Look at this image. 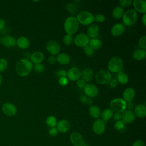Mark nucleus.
Here are the masks:
<instances>
[{
	"instance_id": "f257e3e1",
	"label": "nucleus",
	"mask_w": 146,
	"mask_h": 146,
	"mask_svg": "<svg viewBox=\"0 0 146 146\" xmlns=\"http://www.w3.org/2000/svg\"><path fill=\"white\" fill-rule=\"evenodd\" d=\"M33 68V65L31 62L26 58L19 60L15 64V71L17 74L22 77L27 76Z\"/></svg>"
},
{
	"instance_id": "f03ea898",
	"label": "nucleus",
	"mask_w": 146,
	"mask_h": 146,
	"mask_svg": "<svg viewBox=\"0 0 146 146\" xmlns=\"http://www.w3.org/2000/svg\"><path fill=\"white\" fill-rule=\"evenodd\" d=\"M79 23L74 17H68L64 21V29L67 34L73 35L77 32L79 29Z\"/></svg>"
},
{
	"instance_id": "7ed1b4c3",
	"label": "nucleus",
	"mask_w": 146,
	"mask_h": 146,
	"mask_svg": "<svg viewBox=\"0 0 146 146\" xmlns=\"http://www.w3.org/2000/svg\"><path fill=\"white\" fill-rule=\"evenodd\" d=\"M107 67L110 72L117 73L123 70V62L120 57L114 56L108 61Z\"/></svg>"
},
{
	"instance_id": "20e7f679",
	"label": "nucleus",
	"mask_w": 146,
	"mask_h": 146,
	"mask_svg": "<svg viewBox=\"0 0 146 146\" xmlns=\"http://www.w3.org/2000/svg\"><path fill=\"white\" fill-rule=\"evenodd\" d=\"M137 20V14L134 10L126 11L122 17L123 24L124 26H131L133 25Z\"/></svg>"
},
{
	"instance_id": "39448f33",
	"label": "nucleus",
	"mask_w": 146,
	"mask_h": 146,
	"mask_svg": "<svg viewBox=\"0 0 146 146\" xmlns=\"http://www.w3.org/2000/svg\"><path fill=\"white\" fill-rule=\"evenodd\" d=\"M96 82L100 84H105L110 82L112 79L111 72L106 69H102L97 72L95 76Z\"/></svg>"
},
{
	"instance_id": "423d86ee",
	"label": "nucleus",
	"mask_w": 146,
	"mask_h": 146,
	"mask_svg": "<svg viewBox=\"0 0 146 146\" xmlns=\"http://www.w3.org/2000/svg\"><path fill=\"white\" fill-rule=\"evenodd\" d=\"M76 18L79 23L83 25H90L94 21V15L91 12L87 11L79 13Z\"/></svg>"
},
{
	"instance_id": "0eeeda50",
	"label": "nucleus",
	"mask_w": 146,
	"mask_h": 146,
	"mask_svg": "<svg viewBox=\"0 0 146 146\" xmlns=\"http://www.w3.org/2000/svg\"><path fill=\"white\" fill-rule=\"evenodd\" d=\"M110 106L113 111L121 113L126 110V102L121 98H115L110 102Z\"/></svg>"
},
{
	"instance_id": "6e6552de",
	"label": "nucleus",
	"mask_w": 146,
	"mask_h": 146,
	"mask_svg": "<svg viewBox=\"0 0 146 146\" xmlns=\"http://www.w3.org/2000/svg\"><path fill=\"white\" fill-rule=\"evenodd\" d=\"M90 38L85 33H79L77 34L74 38L73 41L76 46L79 47L83 48L88 45Z\"/></svg>"
},
{
	"instance_id": "1a4fd4ad",
	"label": "nucleus",
	"mask_w": 146,
	"mask_h": 146,
	"mask_svg": "<svg viewBox=\"0 0 146 146\" xmlns=\"http://www.w3.org/2000/svg\"><path fill=\"white\" fill-rule=\"evenodd\" d=\"M2 111L7 116H14L17 113V108L11 103L5 102L2 105Z\"/></svg>"
},
{
	"instance_id": "9d476101",
	"label": "nucleus",
	"mask_w": 146,
	"mask_h": 146,
	"mask_svg": "<svg viewBox=\"0 0 146 146\" xmlns=\"http://www.w3.org/2000/svg\"><path fill=\"white\" fill-rule=\"evenodd\" d=\"M46 48L48 53L52 56H55L59 53L60 51V46L58 42L51 40L47 42L46 45Z\"/></svg>"
},
{
	"instance_id": "9b49d317",
	"label": "nucleus",
	"mask_w": 146,
	"mask_h": 146,
	"mask_svg": "<svg viewBox=\"0 0 146 146\" xmlns=\"http://www.w3.org/2000/svg\"><path fill=\"white\" fill-rule=\"evenodd\" d=\"M83 91L86 96L89 98H94L98 94V88L92 83H87L83 87Z\"/></svg>"
},
{
	"instance_id": "f8f14e48",
	"label": "nucleus",
	"mask_w": 146,
	"mask_h": 146,
	"mask_svg": "<svg viewBox=\"0 0 146 146\" xmlns=\"http://www.w3.org/2000/svg\"><path fill=\"white\" fill-rule=\"evenodd\" d=\"M70 140L74 146H83L84 141L82 135L78 132H73L70 136Z\"/></svg>"
},
{
	"instance_id": "ddd939ff",
	"label": "nucleus",
	"mask_w": 146,
	"mask_h": 146,
	"mask_svg": "<svg viewBox=\"0 0 146 146\" xmlns=\"http://www.w3.org/2000/svg\"><path fill=\"white\" fill-rule=\"evenodd\" d=\"M106 129L105 122L102 119H96L92 124L93 132L98 135H102L104 133Z\"/></svg>"
},
{
	"instance_id": "4468645a",
	"label": "nucleus",
	"mask_w": 146,
	"mask_h": 146,
	"mask_svg": "<svg viewBox=\"0 0 146 146\" xmlns=\"http://www.w3.org/2000/svg\"><path fill=\"white\" fill-rule=\"evenodd\" d=\"M100 34V29L99 26L94 23H92L88 26L87 29V35L91 39L97 38Z\"/></svg>"
},
{
	"instance_id": "2eb2a0df",
	"label": "nucleus",
	"mask_w": 146,
	"mask_h": 146,
	"mask_svg": "<svg viewBox=\"0 0 146 146\" xmlns=\"http://www.w3.org/2000/svg\"><path fill=\"white\" fill-rule=\"evenodd\" d=\"M66 76L71 81H77L81 77V71L77 67H72L67 72Z\"/></svg>"
},
{
	"instance_id": "dca6fc26",
	"label": "nucleus",
	"mask_w": 146,
	"mask_h": 146,
	"mask_svg": "<svg viewBox=\"0 0 146 146\" xmlns=\"http://www.w3.org/2000/svg\"><path fill=\"white\" fill-rule=\"evenodd\" d=\"M16 39L12 36L5 35L1 38V44L6 47H14L16 46Z\"/></svg>"
},
{
	"instance_id": "f3484780",
	"label": "nucleus",
	"mask_w": 146,
	"mask_h": 146,
	"mask_svg": "<svg viewBox=\"0 0 146 146\" xmlns=\"http://www.w3.org/2000/svg\"><path fill=\"white\" fill-rule=\"evenodd\" d=\"M121 120L125 124H129L132 123L135 119V115L132 111L125 110L121 113Z\"/></svg>"
},
{
	"instance_id": "a211bd4d",
	"label": "nucleus",
	"mask_w": 146,
	"mask_h": 146,
	"mask_svg": "<svg viewBox=\"0 0 146 146\" xmlns=\"http://www.w3.org/2000/svg\"><path fill=\"white\" fill-rule=\"evenodd\" d=\"M125 26L121 23H117L113 25L111 28V32L113 36L118 37L121 36L124 32Z\"/></svg>"
},
{
	"instance_id": "6ab92c4d",
	"label": "nucleus",
	"mask_w": 146,
	"mask_h": 146,
	"mask_svg": "<svg viewBox=\"0 0 146 146\" xmlns=\"http://www.w3.org/2000/svg\"><path fill=\"white\" fill-rule=\"evenodd\" d=\"M133 6L135 11L142 14L146 13V1L143 0H134L133 1Z\"/></svg>"
},
{
	"instance_id": "aec40b11",
	"label": "nucleus",
	"mask_w": 146,
	"mask_h": 146,
	"mask_svg": "<svg viewBox=\"0 0 146 146\" xmlns=\"http://www.w3.org/2000/svg\"><path fill=\"white\" fill-rule=\"evenodd\" d=\"M135 96V91L133 88L131 87L127 88L123 93V100L125 102H132Z\"/></svg>"
},
{
	"instance_id": "412c9836",
	"label": "nucleus",
	"mask_w": 146,
	"mask_h": 146,
	"mask_svg": "<svg viewBox=\"0 0 146 146\" xmlns=\"http://www.w3.org/2000/svg\"><path fill=\"white\" fill-rule=\"evenodd\" d=\"M70 123L64 119L59 120L56 124V128L58 131L61 133H66L70 129Z\"/></svg>"
},
{
	"instance_id": "4be33fe9",
	"label": "nucleus",
	"mask_w": 146,
	"mask_h": 146,
	"mask_svg": "<svg viewBox=\"0 0 146 146\" xmlns=\"http://www.w3.org/2000/svg\"><path fill=\"white\" fill-rule=\"evenodd\" d=\"M134 113L135 116L139 118H144L146 116V107L144 104H138L134 109Z\"/></svg>"
},
{
	"instance_id": "5701e85b",
	"label": "nucleus",
	"mask_w": 146,
	"mask_h": 146,
	"mask_svg": "<svg viewBox=\"0 0 146 146\" xmlns=\"http://www.w3.org/2000/svg\"><path fill=\"white\" fill-rule=\"evenodd\" d=\"M30 44V40L25 36H20L16 40V45L21 49H27L29 47Z\"/></svg>"
},
{
	"instance_id": "b1692460",
	"label": "nucleus",
	"mask_w": 146,
	"mask_h": 146,
	"mask_svg": "<svg viewBox=\"0 0 146 146\" xmlns=\"http://www.w3.org/2000/svg\"><path fill=\"white\" fill-rule=\"evenodd\" d=\"M31 63L35 64L41 63L44 59V55L40 51H35L30 55V58Z\"/></svg>"
},
{
	"instance_id": "393cba45",
	"label": "nucleus",
	"mask_w": 146,
	"mask_h": 146,
	"mask_svg": "<svg viewBox=\"0 0 146 146\" xmlns=\"http://www.w3.org/2000/svg\"><path fill=\"white\" fill-rule=\"evenodd\" d=\"M81 77L86 82H90L94 78V72L90 68H84L81 72Z\"/></svg>"
},
{
	"instance_id": "a878e982",
	"label": "nucleus",
	"mask_w": 146,
	"mask_h": 146,
	"mask_svg": "<svg viewBox=\"0 0 146 146\" xmlns=\"http://www.w3.org/2000/svg\"><path fill=\"white\" fill-rule=\"evenodd\" d=\"M56 60L60 64L66 65L70 62L71 59L70 56L67 54L62 52V53H59L57 55V56L56 58Z\"/></svg>"
},
{
	"instance_id": "bb28decb",
	"label": "nucleus",
	"mask_w": 146,
	"mask_h": 146,
	"mask_svg": "<svg viewBox=\"0 0 146 146\" xmlns=\"http://www.w3.org/2000/svg\"><path fill=\"white\" fill-rule=\"evenodd\" d=\"M132 56L136 60H144L146 57V51L141 48L136 49L132 54Z\"/></svg>"
},
{
	"instance_id": "cd10ccee",
	"label": "nucleus",
	"mask_w": 146,
	"mask_h": 146,
	"mask_svg": "<svg viewBox=\"0 0 146 146\" xmlns=\"http://www.w3.org/2000/svg\"><path fill=\"white\" fill-rule=\"evenodd\" d=\"M88 112L90 116L95 119H98L101 115V111L100 108L95 105H92L90 107Z\"/></svg>"
},
{
	"instance_id": "c85d7f7f",
	"label": "nucleus",
	"mask_w": 146,
	"mask_h": 146,
	"mask_svg": "<svg viewBox=\"0 0 146 146\" xmlns=\"http://www.w3.org/2000/svg\"><path fill=\"white\" fill-rule=\"evenodd\" d=\"M116 80L117 82L122 84H125L128 82L129 78L128 75L123 70L117 73Z\"/></svg>"
},
{
	"instance_id": "c756f323",
	"label": "nucleus",
	"mask_w": 146,
	"mask_h": 146,
	"mask_svg": "<svg viewBox=\"0 0 146 146\" xmlns=\"http://www.w3.org/2000/svg\"><path fill=\"white\" fill-rule=\"evenodd\" d=\"M88 45L94 51L100 49L102 46V41L98 38H93L89 40Z\"/></svg>"
},
{
	"instance_id": "7c9ffc66",
	"label": "nucleus",
	"mask_w": 146,
	"mask_h": 146,
	"mask_svg": "<svg viewBox=\"0 0 146 146\" xmlns=\"http://www.w3.org/2000/svg\"><path fill=\"white\" fill-rule=\"evenodd\" d=\"M124 13L123 8L121 6H117L115 7L112 12V16L115 19H119L123 17Z\"/></svg>"
},
{
	"instance_id": "2f4dec72",
	"label": "nucleus",
	"mask_w": 146,
	"mask_h": 146,
	"mask_svg": "<svg viewBox=\"0 0 146 146\" xmlns=\"http://www.w3.org/2000/svg\"><path fill=\"white\" fill-rule=\"evenodd\" d=\"M113 111L111 108H107V109H105L101 113L100 116L102 117V120L105 122L109 120L113 116Z\"/></svg>"
},
{
	"instance_id": "473e14b6",
	"label": "nucleus",
	"mask_w": 146,
	"mask_h": 146,
	"mask_svg": "<svg viewBox=\"0 0 146 146\" xmlns=\"http://www.w3.org/2000/svg\"><path fill=\"white\" fill-rule=\"evenodd\" d=\"M67 10L72 14H75L79 10L78 4L74 2H69L66 5Z\"/></svg>"
},
{
	"instance_id": "72a5a7b5",
	"label": "nucleus",
	"mask_w": 146,
	"mask_h": 146,
	"mask_svg": "<svg viewBox=\"0 0 146 146\" xmlns=\"http://www.w3.org/2000/svg\"><path fill=\"white\" fill-rule=\"evenodd\" d=\"M57 120L56 118L52 115L48 116L46 119V123L47 126H48L50 128L52 127H55V126L57 124Z\"/></svg>"
},
{
	"instance_id": "f704fd0d",
	"label": "nucleus",
	"mask_w": 146,
	"mask_h": 146,
	"mask_svg": "<svg viewBox=\"0 0 146 146\" xmlns=\"http://www.w3.org/2000/svg\"><path fill=\"white\" fill-rule=\"evenodd\" d=\"M8 66V62L6 59L4 58H0V72L5 71Z\"/></svg>"
},
{
	"instance_id": "c9c22d12",
	"label": "nucleus",
	"mask_w": 146,
	"mask_h": 146,
	"mask_svg": "<svg viewBox=\"0 0 146 146\" xmlns=\"http://www.w3.org/2000/svg\"><path fill=\"white\" fill-rule=\"evenodd\" d=\"M73 42V38L72 35L66 34L63 38V42L66 46H70Z\"/></svg>"
},
{
	"instance_id": "e433bc0d",
	"label": "nucleus",
	"mask_w": 146,
	"mask_h": 146,
	"mask_svg": "<svg viewBox=\"0 0 146 146\" xmlns=\"http://www.w3.org/2000/svg\"><path fill=\"white\" fill-rule=\"evenodd\" d=\"M114 128L117 131H122L125 128V123L121 120L116 121L114 124Z\"/></svg>"
},
{
	"instance_id": "4c0bfd02",
	"label": "nucleus",
	"mask_w": 146,
	"mask_h": 146,
	"mask_svg": "<svg viewBox=\"0 0 146 146\" xmlns=\"http://www.w3.org/2000/svg\"><path fill=\"white\" fill-rule=\"evenodd\" d=\"M139 46L140 48L145 50L146 49V36L143 35L141 36L139 40Z\"/></svg>"
},
{
	"instance_id": "58836bf2",
	"label": "nucleus",
	"mask_w": 146,
	"mask_h": 146,
	"mask_svg": "<svg viewBox=\"0 0 146 146\" xmlns=\"http://www.w3.org/2000/svg\"><path fill=\"white\" fill-rule=\"evenodd\" d=\"M33 68H34L35 72L38 73H41L44 71L45 68H44V66L43 64L39 63V64H35Z\"/></svg>"
},
{
	"instance_id": "ea45409f",
	"label": "nucleus",
	"mask_w": 146,
	"mask_h": 146,
	"mask_svg": "<svg viewBox=\"0 0 146 146\" xmlns=\"http://www.w3.org/2000/svg\"><path fill=\"white\" fill-rule=\"evenodd\" d=\"M105 16L101 13H98L94 16V21L98 23H102L105 21Z\"/></svg>"
},
{
	"instance_id": "a19ab883",
	"label": "nucleus",
	"mask_w": 146,
	"mask_h": 146,
	"mask_svg": "<svg viewBox=\"0 0 146 146\" xmlns=\"http://www.w3.org/2000/svg\"><path fill=\"white\" fill-rule=\"evenodd\" d=\"M83 50L84 54L87 56H92L94 55V51L88 45H87L86 46L83 47Z\"/></svg>"
},
{
	"instance_id": "79ce46f5",
	"label": "nucleus",
	"mask_w": 146,
	"mask_h": 146,
	"mask_svg": "<svg viewBox=\"0 0 146 146\" xmlns=\"http://www.w3.org/2000/svg\"><path fill=\"white\" fill-rule=\"evenodd\" d=\"M119 3L120 4L121 7H127L130 6L132 3L133 1L132 0H120L119 1Z\"/></svg>"
},
{
	"instance_id": "37998d69",
	"label": "nucleus",
	"mask_w": 146,
	"mask_h": 146,
	"mask_svg": "<svg viewBox=\"0 0 146 146\" xmlns=\"http://www.w3.org/2000/svg\"><path fill=\"white\" fill-rule=\"evenodd\" d=\"M55 75L59 78H61V77H66V76H67V71L66 70H64L60 69V70H58L56 72Z\"/></svg>"
},
{
	"instance_id": "c03bdc74",
	"label": "nucleus",
	"mask_w": 146,
	"mask_h": 146,
	"mask_svg": "<svg viewBox=\"0 0 146 146\" xmlns=\"http://www.w3.org/2000/svg\"><path fill=\"white\" fill-rule=\"evenodd\" d=\"M59 84L62 86H66L68 83V80L66 77H61L58 79Z\"/></svg>"
},
{
	"instance_id": "a18cd8bd",
	"label": "nucleus",
	"mask_w": 146,
	"mask_h": 146,
	"mask_svg": "<svg viewBox=\"0 0 146 146\" xmlns=\"http://www.w3.org/2000/svg\"><path fill=\"white\" fill-rule=\"evenodd\" d=\"M59 131L56 127H52L48 131V133L51 136H56L58 134Z\"/></svg>"
},
{
	"instance_id": "49530a36",
	"label": "nucleus",
	"mask_w": 146,
	"mask_h": 146,
	"mask_svg": "<svg viewBox=\"0 0 146 146\" xmlns=\"http://www.w3.org/2000/svg\"><path fill=\"white\" fill-rule=\"evenodd\" d=\"M76 85L78 86V87L79 88H83V87L86 85V82L83 79H82V78L79 79L76 81Z\"/></svg>"
},
{
	"instance_id": "de8ad7c7",
	"label": "nucleus",
	"mask_w": 146,
	"mask_h": 146,
	"mask_svg": "<svg viewBox=\"0 0 146 146\" xmlns=\"http://www.w3.org/2000/svg\"><path fill=\"white\" fill-rule=\"evenodd\" d=\"M109 83H110V87L112 88H115L118 84V82H117L116 79H115V78L114 79L112 78L111 79V80L110 81Z\"/></svg>"
},
{
	"instance_id": "09e8293b",
	"label": "nucleus",
	"mask_w": 146,
	"mask_h": 146,
	"mask_svg": "<svg viewBox=\"0 0 146 146\" xmlns=\"http://www.w3.org/2000/svg\"><path fill=\"white\" fill-rule=\"evenodd\" d=\"M132 146H145V144L143 140H137L133 143Z\"/></svg>"
},
{
	"instance_id": "8fccbe9b",
	"label": "nucleus",
	"mask_w": 146,
	"mask_h": 146,
	"mask_svg": "<svg viewBox=\"0 0 146 146\" xmlns=\"http://www.w3.org/2000/svg\"><path fill=\"white\" fill-rule=\"evenodd\" d=\"M134 108V104L132 103V102H126V109L127 108L128 110L132 111Z\"/></svg>"
},
{
	"instance_id": "3c124183",
	"label": "nucleus",
	"mask_w": 146,
	"mask_h": 146,
	"mask_svg": "<svg viewBox=\"0 0 146 146\" xmlns=\"http://www.w3.org/2000/svg\"><path fill=\"white\" fill-rule=\"evenodd\" d=\"M113 118L116 121H118V120H121V113H117V112H115L113 115Z\"/></svg>"
},
{
	"instance_id": "603ef678",
	"label": "nucleus",
	"mask_w": 146,
	"mask_h": 146,
	"mask_svg": "<svg viewBox=\"0 0 146 146\" xmlns=\"http://www.w3.org/2000/svg\"><path fill=\"white\" fill-rule=\"evenodd\" d=\"M6 26V21L3 18H0V31L2 30Z\"/></svg>"
},
{
	"instance_id": "864d4df0",
	"label": "nucleus",
	"mask_w": 146,
	"mask_h": 146,
	"mask_svg": "<svg viewBox=\"0 0 146 146\" xmlns=\"http://www.w3.org/2000/svg\"><path fill=\"white\" fill-rule=\"evenodd\" d=\"M48 62L50 64H54L56 62V58L54 56H50L48 58Z\"/></svg>"
},
{
	"instance_id": "5fc2aeb1",
	"label": "nucleus",
	"mask_w": 146,
	"mask_h": 146,
	"mask_svg": "<svg viewBox=\"0 0 146 146\" xmlns=\"http://www.w3.org/2000/svg\"><path fill=\"white\" fill-rule=\"evenodd\" d=\"M87 97L85 95H82L80 96V102L82 103H86V102L87 100Z\"/></svg>"
},
{
	"instance_id": "6e6d98bb",
	"label": "nucleus",
	"mask_w": 146,
	"mask_h": 146,
	"mask_svg": "<svg viewBox=\"0 0 146 146\" xmlns=\"http://www.w3.org/2000/svg\"><path fill=\"white\" fill-rule=\"evenodd\" d=\"M141 22L143 23V24L144 25V26H146V14H144L142 18H141Z\"/></svg>"
},
{
	"instance_id": "4d7b16f0",
	"label": "nucleus",
	"mask_w": 146,
	"mask_h": 146,
	"mask_svg": "<svg viewBox=\"0 0 146 146\" xmlns=\"http://www.w3.org/2000/svg\"><path fill=\"white\" fill-rule=\"evenodd\" d=\"M86 103L88 104V105H89V106H92V100L91 99H87V102H86Z\"/></svg>"
},
{
	"instance_id": "13d9d810",
	"label": "nucleus",
	"mask_w": 146,
	"mask_h": 146,
	"mask_svg": "<svg viewBox=\"0 0 146 146\" xmlns=\"http://www.w3.org/2000/svg\"><path fill=\"white\" fill-rule=\"evenodd\" d=\"M2 76L1 74H0V86L2 84Z\"/></svg>"
},
{
	"instance_id": "bf43d9fd",
	"label": "nucleus",
	"mask_w": 146,
	"mask_h": 146,
	"mask_svg": "<svg viewBox=\"0 0 146 146\" xmlns=\"http://www.w3.org/2000/svg\"><path fill=\"white\" fill-rule=\"evenodd\" d=\"M83 146H90V145H86V144H84Z\"/></svg>"
},
{
	"instance_id": "052dcab7",
	"label": "nucleus",
	"mask_w": 146,
	"mask_h": 146,
	"mask_svg": "<svg viewBox=\"0 0 146 146\" xmlns=\"http://www.w3.org/2000/svg\"><path fill=\"white\" fill-rule=\"evenodd\" d=\"M1 33H0V39H1Z\"/></svg>"
}]
</instances>
